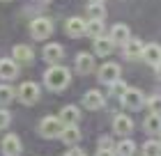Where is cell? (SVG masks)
I'll list each match as a JSON object with an SVG mask.
<instances>
[{"label": "cell", "instance_id": "cell-21", "mask_svg": "<svg viewBox=\"0 0 161 156\" xmlns=\"http://www.w3.org/2000/svg\"><path fill=\"white\" fill-rule=\"evenodd\" d=\"M104 16H106V9H104L101 3L87 5V19H90V21H104Z\"/></svg>", "mask_w": 161, "mask_h": 156}, {"label": "cell", "instance_id": "cell-28", "mask_svg": "<svg viewBox=\"0 0 161 156\" xmlns=\"http://www.w3.org/2000/svg\"><path fill=\"white\" fill-rule=\"evenodd\" d=\"M108 85H111V94H113V96H122L124 92H127V85H124L120 78L113 80V83H108Z\"/></svg>", "mask_w": 161, "mask_h": 156}, {"label": "cell", "instance_id": "cell-34", "mask_svg": "<svg viewBox=\"0 0 161 156\" xmlns=\"http://www.w3.org/2000/svg\"><path fill=\"white\" fill-rule=\"evenodd\" d=\"M37 5H46V3H51V0H35Z\"/></svg>", "mask_w": 161, "mask_h": 156}, {"label": "cell", "instance_id": "cell-1", "mask_svg": "<svg viewBox=\"0 0 161 156\" xmlns=\"http://www.w3.org/2000/svg\"><path fill=\"white\" fill-rule=\"evenodd\" d=\"M69 80H71L69 71L64 69V67H60V64H53L46 73H44V83H46V87L53 90V92L64 90V87L69 85Z\"/></svg>", "mask_w": 161, "mask_h": 156}, {"label": "cell", "instance_id": "cell-19", "mask_svg": "<svg viewBox=\"0 0 161 156\" xmlns=\"http://www.w3.org/2000/svg\"><path fill=\"white\" fill-rule=\"evenodd\" d=\"M62 53H64V51H62L60 44H46V46H44V60L51 62V64H55L58 60H60Z\"/></svg>", "mask_w": 161, "mask_h": 156}, {"label": "cell", "instance_id": "cell-22", "mask_svg": "<svg viewBox=\"0 0 161 156\" xmlns=\"http://www.w3.org/2000/svg\"><path fill=\"white\" fill-rule=\"evenodd\" d=\"M145 131H147V133H161V115H147V117H145Z\"/></svg>", "mask_w": 161, "mask_h": 156}, {"label": "cell", "instance_id": "cell-18", "mask_svg": "<svg viewBox=\"0 0 161 156\" xmlns=\"http://www.w3.org/2000/svg\"><path fill=\"white\" fill-rule=\"evenodd\" d=\"M16 73H19V64L14 60H0V78L12 80L16 78Z\"/></svg>", "mask_w": 161, "mask_h": 156}, {"label": "cell", "instance_id": "cell-10", "mask_svg": "<svg viewBox=\"0 0 161 156\" xmlns=\"http://www.w3.org/2000/svg\"><path fill=\"white\" fill-rule=\"evenodd\" d=\"M108 39H111L113 44H122V46H124V44H127V41L131 39V30H129V28L124 25V23H115Z\"/></svg>", "mask_w": 161, "mask_h": 156}, {"label": "cell", "instance_id": "cell-27", "mask_svg": "<svg viewBox=\"0 0 161 156\" xmlns=\"http://www.w3.org/2000/svg\"><path fill=\"white\" fill-rule=\"evenodd\" d=\"M147 108H150L152 115H161V96H159V94L147 99Z\"/></svg>", "mask_w": 161, "mask_h": 156}, {"label": "cell", "instance_id": "cell-32", "mask_svg": "<svg viewBox=\"0 0 161 156\" xmlns=\"http://www.w3.org/2000/svg\"><path fill=\"white\" fill-rule=\"evenodd\" d=\"M64 156H85L83 152H80V149H69L67 154H64Z\"/></svg>", "mask_w": 161, "mask_h": 156}, {"label": "cell", "instance_id": "cell-36", "mask_svg": "<svg viewBox=\"0 0 161 156\" xmlns=\"http://www.w3.org/2000/svg\"><path fill=\"white\" fill-rule=\"evenodd\" d=\"M0 3H7V0H0Z\"/></svg>", "mask_w": 161, "mask_h": 156}, {"label": "cell", "instance_id": "cell-15", "mask_svg": "<svg viewBox=\"0 0 161 156\" xmlns=\"http://www.w3.org/2000/svg\"><path fill=\"white\" fill-rule=\"evenodd\" d=\"M60 140L67 147H74L78 145V140H80V131H78V126H62V131H60Z\"/></svg>", "mask_w": 161, "mask_h": 156}, {"label": "cell", "instance_id": "cell-9", "mask_svg": "<svg viewBox=\"0 0 161 156\" xmlns=\"http://www.w3.org/2000/svg\"><path fill=\"white\" fill-rule=\"evenodd\" d=\"M113 131L118 136H127V133L134 131V122H131L129 115H115L113 117Z\"/></svg>", "mask_w": 161, "mask_h": 156}, {"label": "cell", "instance_id": "cell-4", "mask_svg": "<svg viewBox=\"0 0 161 156\" xmlns=\"http://www.w3.org/2000/svg\"><path fill=\"white\" fill-rule=\"evenodd\" d=\"M60 131H62V122L58 117H44L39 122V133L44 138H60Z\"/></svg>", "mask_w": 161, "mask_h": 156}, {"label": "cell", "instance_id": "cell-31", "mask_svg": "<svg viewBox=\"0 0 161 156\" xmlns=\"http://www.w3.org/2000/svg\"><path fill=\"white\" fill-rule=\"evenodd\" d=\"M97 156H115V149H97Z\"/></svg>", "mask_w": 161, "mask_h": 156}, {"label": "cell", "instance_id": "cell-6", "mask_svg": "<svg viewBox=\"0 0 161 156\" xmlns=\"http://www.w3.org/2000/svg\"><path fill=\"white\" fill-rule=\"evenodd\" d=\"M0 147H3V154H5V156H21V152H23V145H21L19 136H14V133L5 136Z\"/></svg>", "mask_w": 161, "mask_h": 156}, {"label": "cell", "instance_id": "cell-37", "mask_svg": "<svg viewBox=\"0 0 161 156\" xmlns=\"http://www.w3.org/2000/svg\"><path fill=\"white\" fill-rule=\"evenodd\" d=\"M159 145H161V143H159Z\"/></svg>", "mask_w": 161, "mask_h": 156}, {"label": "cell", "instance_id": "cell-14", "mask_svg": "<svg viewBox=\"0 0 161 156\" xmlns=\"http://www.w3.org/2000/svg\"><path fill=\"white\" fill-rule=\"evenodd\" d=\"M85 23L87 21L85 19H80V16H71L69 21H67V35L69 37H83L85 35Z\"/></svg>", "mask_w": 161, "mask_h": 156}, {"label": "cell", "instance_id": "cell-24", "mask_svg": "<svg viewBox=\"0 0 161 156\" xmlns=\"http://www.w3.org/2000/svg\"><path fill=\"white\" fill-rule=\"evenodd\" d=\"M134 152H136L134 140H122V143L115 147V156H134Z\"/></svg>", "mask_w": 161, "mask_h": 156}, {"label": "cell", "instance_id": "cell-8", "mask_svg": "<svg viewBox=\"0 0 161 156\" xmlns=\"http://www.w3.org/2000/svg\"><path fill=\"white\" fill-rule=\"evenodd\" d=\"M58 120L62 122V126H76L78 120H80V110L76 106H64L60 110V117H58Z\"/></svg>", "mask_w": 161, "mask_h": 156}, {"label": "cell", "instance_id": "cell-25", "mask_svg": "<svg viewBox=\"0 0 161 156\" xmlns=\"http://www.w3.org/2000/svg\"><path fill=\"white\" fill-rule=\"evenodd\" d=\"M143 156H161V145L157 140H147L143 145Z\"/></svg>", "mask_w": 161, "mask_h": 156}, {"label": "cell", "instance_id": "cell-5", "mask_svg": "<svg viewBox=\"0 0 161 156\" xmlns=\"http://www.w3.org/2000/svg\"><path fill=\"white\" fill-rule=\"evenodd\" d=\"M19 99L25 106H32V103L39 101V85L37 83H23L19 87Z\"/></svg>", "mask_w": 161, "mask_h": 156}, {"label": "cell", "instance_id": "cell-2", "mask_svg": "<svg viewBox=\"0 0 161 156\" xmlns=\"http://www.w3.org/2000/svg\"><path fill=\"white\" fill-rule=\"evenodd\" d=\"M51 32H53V23L46 16H39L30 23V35L35 39H46V37H51Z\"/></svg>", "mask_w": 161, "mask_h": 156}, {"label": "cell", "instance_id": "cell-7", "mask_svg": "<svg viewBox=\"0 0 161 156\" xmlns=\"http://www.w3.org/2000/svg\"><path fill=\"white\" fill-rule=\"evenodd\" d=\"M12 60L14 62H23V64H30L35 60V53L30 46H23V44H16L12 48Z\"/></svg>", "mask_w": 161, "mask_h": 156}, {"label": "cell", "instance_id": "cell-11", "mask_svg": "<svg viewBox=\"0 0 161 156\" xmlns=\"http://www.w3.org/2000/svg\"><path fill=\"white\" fill-rule=\"evenodd\" d=\"M83 106H85L87 110H99V108H104V94H101L99 90L85 92V96H83Z\"/></svg>", "mask_w": 161, "mask_h": 156}, {"label": "cell", "instance_id": "cell-12", "mask_svg": "<svg viewBox=\"0 0 161 156\" xmlns=\"http://www.w3.org/2000/svg\"><path fill=\"white\" fill-rule=\"evenodd\" d=\"M118 78H120V64L106 62L99 69V80H104V83H113V80H118Z\"/></svg>", "mask_w": 161, "mask_h": 156}, {"label": "cell", "instance_id": "cell-16", "mask_svg": "<svg viewBox=\"0 0 161 156\" xmlns=\"http://www.w3.org/2000/svg\"><path fill=\"white\" fill-rule=\"evenodd\" d=\"M94 69V55L92 53H78L76 55V71L78 73H90Z\"/></svg>", "mask_w": 161, "mask_h": 156}, {"label": "cell", "instance_id": "cell-20", "mask_svg": "<svg viewBox=\"0 0 161 156\" xmlns=\"http://www.w3.org/2000/svg\"><path fill=\"white\" fill-rule=\"evenodd\" d=\"M143 53V41L138 39H129L124 44V57H129V60H136V57H141Z\"/></svg>", "mask_w": 161, "mask_h": 156}, {"label": "cell", "instance_id": "cell-17", "mask_svg": "<svg viewBox=\"0 0 161 156\" xmlns=\"http://www.w3.org/2000/svg\"><path fill=\"white\" fill-rule=\"evenodd\" d=\"M92 46H94V53L97 55H111L115 44L108 39V37H97V39H92Z\"/></svg>", "mask_w": 161, "mask_h": 156}, {"label": "cell", "instance_id": "cell-30", "mask_svg": "<svg viewBox=\"0 0 161 156\" xmlns=\"http://www.w3.org/2000/svg\"><path fill=\"white\" fill-rule=\"evenodd\" d=\"M99 149H115V147H113V140H111V138H101Z\"/></svg>", "mask_w": 161, "mask_h": 156}, {"label": "cell", "instance_id": "cell-13", "mask_svg": "<svg viewBox=\"0 0 161 156\" xmlns=\"http://www.w3.org/2000/svg\"><path fill=\"white\" fill-rule=\"evenodd\" d=\"M141 57L147 64H159L161 62V46H157V44H147V46H143V53H141Z\"/></svg>", "mask_w": 161, "mask_h": 156}, {"label": "cell", "instance_id": "cell-35", "mask_svg": "<svg viewBox=\"0 0 161 156\" xmlns=\"http://www.w3.org/2000/svg\"><path fill=\"white\" fill-rule=\"evenodd\" d=\"M92 3H101V5H104V0H92Z\"/></svg>", "mask_w": 161, "mask_h": 156}, {"label": "cell", "instance_id": "cell-3", "mask_svg": "<svg viewBox=\"0 0 161 156\" xmlns=\"http://www.w3.org/2000/svg\"><path fill=\"white\" fill-rule=\"evenodd\" d=\"M120 99H122V103H124V108L138 110V108H143V103H145V94H143L141 90H136V87H127V92H124Z\"/></svg>", "mask_w": 161, "mask_h": 156}, {"label": "cell", "instance_id": "cell-29", "mask_svg": "<svg viewBox=\"0 0 161 156\" xmlns=\"http://www.w3.org/2000/svg\"><path fill=\"white\" fill-rule=\"evenodd\" d=\"M9 122H12V115L7 113L5 108H0V131L7 129V126H9Z\"/></svg>", "mask_w": 161, "mask_h": 156}, {"label": "cell", "instance_id": "cell-33", "mask_svg": "<svg viewBox=\"0 0 161 156\" xmlns=\"http://www.w3.org/2000/svg\"><path fill=\"white\" fill-rule=\"evenodd\" d=\"M154 69H157V76L161 78V62H159V64H154Z\"/></svg>", "mask_w": 161, "mask_h": 156}, {"label": "cell", "instance_id": "cell-26", "mask_svg": "<svg viewBox=\"0 0 161 156\" xmlns=\"http://www.w3.org/2000/svg\"><path fill=\"white\" fill-rule=\"evenodd\" d=\"M14 99V90H12V87L9 85H0V106H7V103H9Z\"/></svg>", "mask_w": 161, "mask_h": 156}, {"label": "cell", "instance_id": "cell-23", "mask_svg": "<svg viewBox=\"0 0 161 156\" xmlns=\"http://www.w3.org/2000/svg\"><path fill=\"white\" fill-rule=\"evenodd\" d=\"M85 35H90L92 39L104 37V23H101V21H87L85 23Z\"/></svg>", "mask_w": 161, "mask_h": 156}]
</instances>
